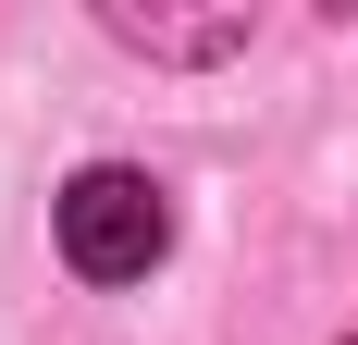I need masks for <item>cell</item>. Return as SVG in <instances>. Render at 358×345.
Segmentation results:
<instances>
[{
  "instance_id": "6da1fadb",
  "label": "cell",
  "mask_w": 358,
  "mask_h": 345,
  "mask_svg": "<svg viewBox=\"0 0 358 345\" xmlns=\"http://www.w3.org/2000/svg\"><path fill=\"white\" fill-rule=\"evenodd\" d=\"M161 247H173V198H161L148 172L99 161V172H74V185H62V259H74L87 284L161 272Z\"/></svg>"
}]
</instances>
